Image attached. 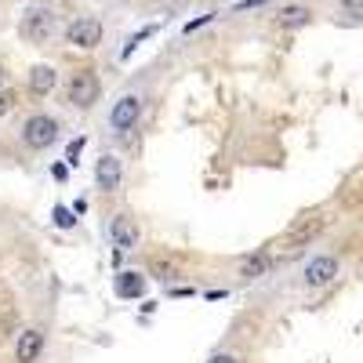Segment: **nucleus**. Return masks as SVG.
Returning <instances> with one entry per match:
<instances>
[{"mask_svg":"<svg viewBox=\"0 0 363 363\" xmlns=\"http://www.w3.org/2000/svg\"><path fill=\"white\" fill-rule=\"evenodd\" d=\"M207 363H240V359H236V356H229V352H215Z\"/></svg>","mask_w":363,"mask_h":363,"instance_id":"obj_21","label":"nucleus"},{"mask_svg":"<svg viewBox=\"0 0 363 363\" xmlns=\"http://www.w3.org/2000/svg\"><path fill=\"white\" fill-rule=\"evenodd\" d=\"M55 84H58V69L55 66H33V69H29V91H33L37 99L51 95Z\"/></svg>","mask_w":363,"mask_h":363,"instance_id":"obj_10","label":"nucleus"},{"mask_svg":"<svg viewBox=\"0 0 363 363\" xmlns=\"http://www.w3.org/2000/svg\"><path fill=\"white\" fill-rule=\"evenodd\" d=\"M338 22L342 26H363V0H342L338 4Z\"/></svg>","mask_w":363,"mask_h":363,"instance_id":"obj_15","label":"nucleus"},{"mask_svg":"<svg viewBox=\"0 0 363 363\" xmlns=\"http://www.w3.org/2000/svg\"><path fill=\"white\" fill-rule=\"evenodd\" d=\"M211 18H215V15H203V18H193V22H186V33H196V29H200V26H207Z\"/></svg>","mask_w":363,"mask_h":363,"instance_id":"obj_20","label":"nucleus"},{"mask_svg":"<svg viewBox=\"0 0 363 363\" xmlns=\"http://www.w3.org/2000/svg\"><path fill=\"white\" fill-rule=\"evenodd\" d=\"M277 22L284 29H301V26L313 22V8H306V4H284L280 15H277Z\"/></svg>","mask_w":363,"mask_h":363,"instance_id":"obj_12","label":"nucleus"},{"mask_svg":"<svg viewBox=\"0 0 363 363\" xmlns=\"http://www.w3.org/2000/svg\"><path fill=\"white\" fill-rule=\"evenodd\" d=\"M262 4H269V0H240L233 11H251V8H262Z\"/></svg>","mask_w":363,"mask_h":363,"instance_id":"obj_19","label":"nucleus"},{"mask_svg":"<svg viewBox=\"0 0 363 363\" xmlns=\"http://www.w3.org/2000/svg\"><path fill=\"white\" fill-rule=\"evenodd\" d=\"M84 145H87V138H84V135H80V138H73V142L66 145V164H69V167H77V164H80Z\"/></svg>","mask_w":363,"mask_h":363,"instance_id":"obj_16","label":"nucleus"},{"mask_svg":"<svg viewBox=\"0 0 363 363\" xmlns=\"http://www.w3.org/2000/svg\"><path fill=\"white\" fill-rule=\"evenodd\" d=\"M320 229H323V218H320V215H313V218H301L298 225H291V233H287V244H291V251H298L301 244H309V240H313Z\"/></svg>","mask_w":363,"mask_h":363,"instance_id":"obj_11","label":"nucleus"},{"mask_svg":"<svg viewBox=\"0 0 363 363\" xmlns=\"http://www.w3.org/2000/svg\"><path fill=\"white\" fill-rule=\"evenodd\" d=\"M102 95V84L95 77V69H77L69 80H66V102L73 109H91Z\"/></svg>","mask_w":363,"mask_h":363,"instance_id":"obj_3","label":"nucleus"},{"mask_svg":"<svg viewBox=\"0 0 363 363\" xmlns=\"http://www.w3.org/2000/svg\"><path fill=\"white\" fill-rule=\"evenodd\" d=\"M40 352H44V330H37V327L22 330L18 342H15V359L18 363H37Z\"/></svg>","mask_w":363,"mask_h":363,"instance_id":"obj_9","label":"nucleus"},{"mask_svg":"<svg viewBox=\"0 0 363 363\" xmlns=\"http://www.w3.org/2000/svg\"><path fill=\"white\" fill-rule=\"evenodd\" d=\"M62 37L69 48H80V51H95L102 44V22L95 15H77L73 22L62 26Z\"/></svg>","mask_w":363,"mask_h":363,"instance_id":"obj_4","label":"nucleus"},{"mask_svg":"<svg viewBox=\"0 0 363 363\" xmlns=\"http://www.w3.org/2000/svg\"><path fill=\"white\" fill-rule=\"evenodd\" d=\"M58 29H62L58 26V11L48 4H29L18 18V33L29 44H51L58 37Z\"/></svg>","mask_w":363,"mask_h":363,"instance_id":"obj_1","label":"nucleus"},{"mask_svg":"<svg viewBox=\"0 0 363 363\" xmlns=\"http://www.w3.org/2000/svg\"><path fill=\"white\" fill-rule=\"evenodd\" d=\"M58 142V120L48 116V113H33L22 124V145L33 149V153H44V149H51Z\"/></svg>","mask_w":363,"mask_h":363,"instance_id":"obj_2","label":"nucleus"},{"mask_svg":"<svg viewBox=\"0 0 363 363\" xmlns=\"http://www.w3.org/2000/svg\"><path fill=\"white\" fill-rule=\"evenodd\" d=\"M15 109V91H0V116Z\"/></svg>","mask_w":363,"mask_h":363,"instance_id":"obj_18","label":"nucleus"},{"mask_svg":"<svg viewBox=\"0 0 363 363\" xmlns=\"http://www.w3.org/2000/svg\"><path fill=\"white\" fill-rule=\"evenodd\" d=\"M95 182H99V189H102V193L120 189V182H124V164H120L113 153L99 157V164H95Z\"/></svg>","mask_w":363,"mask_h":363,"instance_id":"obj_8","label":"nucleus"},{"mask_svg":"<svg viewBox=\"0 0 363 363\" xmlns=\"http://www.w3.org/2000/svg\"><path fill=\"white\" fill-rule=\"evenodd\" d=\"M171 4H178V0H171Z\"/></svg>","mask_w":363,"mask_h":363,"instance_id":"obj_22","label":"nucleus"},{"mask_svg":"<svg viewBox=\"0 0 363 363\" xmlns=\"http://www.w3.org/2000/svg\"><path fill=\"white\" fill-rule=\"evenodd\" d=\"M113 291H116L120 298H142V294H145V277H138V272H120L116 284H113Z\"/></svg>","mask_w":363,"mask_h":363,"instance_id":"obj_13","label":"nucleus"},{"mask_svg":"<svg viewBox=\"0 0 363 363\" xmlns=\"http://www.w3.org/2000/svg\"><path fill=\"white\" fill-rule=\"evenodd\" d=\"M109 240H113L116 251H138V240H142L138 222H135L131 215H116V218L109 222Z\"/></svg>","mask_w":363,"mask_h":363,"instance_id":"obj_7","label":"nucleus"},{"mask_svg":"<svg viewBox=\"0 0 363 363\" xmlns=\"http://www.w3.org/2000/svg\"><path fill=\"white\" fill-rule=\"evenodd\" d=\"M142 116V99L138 95H120L109 109V131L113 135H128Z\"/></svg>","mask_w":363,"mask_h":363,"instance_id":"obj_5","label":"nucleus"},{"mask_svg":"<svg viewBox=\"0 0 363 363\" xmlns=\"http://www.w3.org/2000/svg\"><path fill=\"white\" fill-rule=\"evenodd\" d=\"M269 265H272V258L262 251V255H251V258H244V265H240V277L244 280H258V277H265L269 272Z\"/></svg>","mask_w":363,"mask_h":363,"instance_id":"obj_14","label":"nucleus"},{"mask_svg":"<svg viewBox=\"0 0 363 363\" xmlns=\"http://www.w3.org/2000/svg\"><path fill=\"white\" fill-rule=\"evenodd\" d=\"M0 80H4V73H0Z\"/></svg>","mask_w":363,"mask_h":363,"instance_id":"obj_23","label":"nucleus"},{"mask_svg":"<svg viewBox=\"0 0 363 363\" xmlns=\"http://www.w3.org/2000/svg\"><path fill=\"white\" fill-rule=\"evenodd\" d=\"M335 277H338V258L335 255H316V258H309L306 272H301V284L309 291H320L327 284H335Z\"/></svg>","mask_w":363,"mask_h":363,"instance_id":"obj_6","label":"nucleus"},{"mask_svg":"<svg viewBox=\"0 0 363 363\" xmlns=\"http://www.w3.org/2000/svg\"><path fill=\"white\" fill-rule=\"evenodd\" d=\"M55 225H58V229H73V211L58 203V207H55Z\"/></svg>","mask_w":363,"mask_h":363,"instance_id":"obj_17","label":"nucleus"}]
</instances>
